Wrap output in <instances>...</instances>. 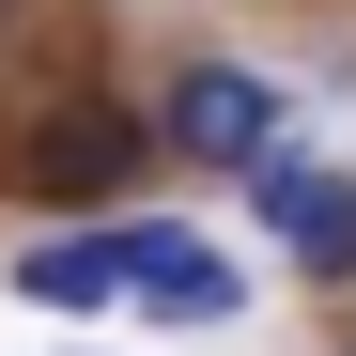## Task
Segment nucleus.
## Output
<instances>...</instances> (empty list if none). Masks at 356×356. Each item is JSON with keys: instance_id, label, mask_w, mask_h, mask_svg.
<instances>
[{"instance_id": "5", "label": "nucleus", "mask_w": 356, "mask_h": 356, "mask_svg": "<svg viewBox=\"0 0 356 356\" xmlns=\"http://www.w3.org/2000/svg\"><path fill=\"white\" fill-rule=\"evenodd\" d=\"M16 294H47V310H108V294H124V232H63V248H31Z\"/></svg>"}, {"instance_id": "3", "label": "nucleus", "mask_w": 356, "mask_h": 356, "mask_svg": "<svg viewBox=\"0 0 356 356\" xmlns=\"http://www.w3.org/2000/svg\"><path fill=\"white\" fill-rule=\"evenodd\" d=\"M170 140H186L202 170H232V186H248V170L279 155V93H264V78H232V63H202L186 93H170Z\"/></svg>"}, {"instance_id": "4", "label": "nucleus", "mask_w": 356, "mask_h": 356, "mask_svg": "<svg viewBox=\"0 0 356 356\" xmlns=\"http://www.w3.org/2000/svg\"><path fill=\"white\" fill-rule=\"evenodd\" d=\"M124 170H140V124H124V108H63V124L31 140V186L47 202H93V186H124Z\"/></svg>"}, {"instance_id": "1", "label": "nucleus", "mask_w": 356, "mask_h": 356, "mask_svg": "<svg viewBox=\"0 0 356 356\" xmlns=\"http://www.w3.org/2000/svg\"><path fill=\"white\" fill-rule=\"evenodd\" d=\"M248 217H264L310 279H356V186H341L325 155H294V140H279V155L248 170Z\"/></svg>"}, {"instance_id": "2", "label": "nucleus", "mask_w": 356, "mask_h": 356, "mask_svg": "<svg viewBox=\"0 0 356 356\" xmlns=\"http://www.w3.org/2000/svg\"><path fill=\"white\" fill-rule=\"evenodd\" d=\"M108 232H124V294H140L155 325H217L232 294H248V279L202 248V232H170V217H108Z\"/></svg>"}]
</instances>
